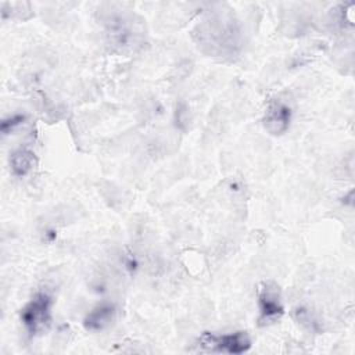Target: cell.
Returning a JSON list of instances; mask_svg holds the SVG:
<instances>
[{
    "instance_id": "obj_1",
    "label": "cell",
    "mask_w": 355,
    "mask_h": 355,
    "mask_svg": "<svg viewBox=\"0 0 355 355\" xmlns=\"http://www.w3.org/2000/svg\"><path fill=\"white\" fill-rule=\"evenodd\" d=\"M54 300L47 291H37L21 309V322L29 336H37L44 333L53 319Z\"/></svg>"
},
{
    "instance_id": "obj_2",
    "label": "cell",
    "mask_w": 355,
    "mask_h": 355,
    "mask_svg": "<svg viewBox=\"0 0 355 355\" xmlns=\"http://www.w3.org/2000/svg\"><path fill=\"white\" fill-rule=\"evenodd\" d=\"M197 347L202 352L239 355L251 348V338L245 331H234L229 334H214L205 331L200 336Z\"/></svg>"
},
{
    "instance_id": "obj_3",
    "label": "cell",
    "mask_w": 355,
    "mask_h": 355,
    "mask_svg": "<svg viewBox=\"0 0 355 355\" xmlns=\"http://www.w3.org/2000/svg\"><path fill=\"white\" fill-rule=\"evenodd\" d=\"M258 309L259 324L266 326L277 322L284 313V305L282 300L280 288L273 282H265L258 293Z\"/></svg>"
},
{
    "instance_id": "obj_4",
    "label": "cell",
    "mask_w": 355,
    "mask_h": 355,
    "mask_svg": "<svg viewBox=\"0 0 355 355\" xmlns=\"http://www.w3.org/2000/svg\"><path fill=\"white\" fill-rule=\"evenodd\" d=\"M291 116L293 111L287 103L282 100H273L265 110L262 123L270 135H283L290 126Z\"/></svg>"
},
{
    "instance_id": "obj_5",
    "label": "cell",
    "mask_w": 355,
    "mask_h": 355,
    "mask_svg": "<svg viewBox=\"0 0 355 355\" xmlns=\"http://www.w3.org/2000/svg\"><path fill=\"white\" fill-rule=\"evenodd\" d=\"M115 318V306L111 302L96 305L83 319V326L89 331H101L111 324Z\"/></svg>"
},
{
    "instance_id": "obj_6",
    "label": "cell",
    "mask_w": 355,
    "mask_h": 355,
    "mask_svg": "<svg viewBox=\"0 0 355 355\" xmlns=\"http://www.w3.org/2000/svg\"><path fill=\"white\" fill-rule=\"evenodd\" d=\"M35 164L36 157L29 147H19L10 154L11 172L18 178L26 176L35 168Z\"/></svg>"
},
{
    "instance_id": "obj_7",
    "label": "cell",
    "mask_w": 355,
    "mask_h": 355,
    "mask_svg": "<svg viewBox=\"0 0 355 355\" xmlns=\"http://www.w3.org/2000/svg\"><path fill=\"white\" fill-rule=\"evenodd\" d=\"M26 119V115L25 114H14V115H10L7 118H4L1 121V125H0V129H1V133L6 136V135H10L11 132H14L18 126H21Z\"/></svg>"
}]
</instances>
